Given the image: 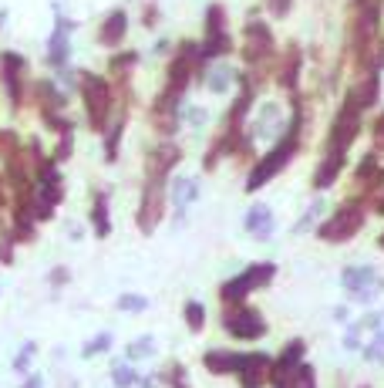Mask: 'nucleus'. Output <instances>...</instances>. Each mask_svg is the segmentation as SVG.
<instances>
[{"label": "nucleus", "instance_id": "nucleus-1", "mask_svg": "<svg viewBox=\"0 0 384 388\" xmlns=\"http://www.w3.org/2000/svg\"><path fill=\"white\" fill-rule=\"evenodd\" d=\"M297 139H300V108L294 112V122H290L287 135H283L280 142L273 145V152H270L267 159H263V162H260V166H256L253 172H250V179H246V189H250V193H256L260 186H267V182L273 179V176H277V172H280V169L287 166L290 159H294V152H297Z\"/></svg>", "mask_w": 384, "mask_h": 388}, {"label": "nucleus", "instance_id": "nucleus-2", "mask_svg": "<svg viewBox=\"0 0 384 388\" xmlns=\"http://www.w3.org/2000/svg\"><path fill=\"white\" fill-rule=\"evenodd\" d=\"M81 98H85V112H88V122L91 129H105L108 122V112H112V88L108 81L98 75H81Z\"/></svg>", "mask_w": 384, "mask_h": 388}, {"label": "nucleus", "instance_id": "nucleus-3", "mask_svg": "<svg viewBox=\"0 0 384 388\" xmlns=\"http://www.w3.org/2000/svg\"><path fill=\"white\" fill-rule=\"evenodd\" d=\"M361 112H364L361 102L354 95H347L344 105H341V112H337V118H334L327 152H347V149H351V142L358 139V132H361Z\"/></svg>", "mask_w": 384, "mask_h": 388}, {"label": "nucleus", "instance_id": "nucleus-4", "mask_svg": "<svg viewBox=\"0 0 384 388\" xmlns=\"http://www.w3.org/2000/svg\"><path fill=\"white\" fill-rule=\"evenodd\" d=\"M233 48L230 41V31H226V11L219 7V4H209L206 7V34H203V48H199V58L206 61H213L219 54H226Z\"/></svg>", "mask_w": 384, "mask_h": 388}, {"label": "nucleus", "instance_id": "nucleus-5", "mask_svg": "<svg viewBox=\"0 0 384 388\" xmlns=\"http://www.w3.org/2000/svg\"><path fill=\"white\" fill-rule=\"evenodd\" d=\"M361 226H364V209H361L358 203H344V206H337V213H334L331 220L320 226V236H324L327 243H344V240H351Z\"/></svg>", "mask_w": 384, "mask_h": 388}, {"label": "nucleus", "instance_id": "nucleus-6", "mask_svg": "<svg viewBox=\"0 0 384 388\" xmlns=\"http://www.w3.org/2000/svg\"><path fill=\"white\" fill-rule=\"evenodd\" d=\"M273 273H277L273 263H256V267H250V271H243L240 277H233V280L223 284V300H226V304H240L250 290L267 287L270 280H273Z\"/></svg>", "mask_w": 384, "mask_h": 388}, {"label": "nucleus", "instance_id": "nucleus-7", "mask_svg": "<svg viewBox=\"0 0 384 388\" xmlns=\"http://www.w3.org/2000/svg\"><path fill=\"white\" fill-rule=\"evenodd\" d=\"M162 209H166V179L162 176H149L145 182V193H142V209H139V230L152 233L162 220Z\"/></svg>", "mask_w": 384, "mask_h": 388}, {"label": "nucleus", "instance_id": "nucleus-8", "mask_svg": "<svg viewBox=\"0 0 384 388\" xmlns=\"http://www.w3.org/2000/svg\"><path fill=\"white\" fill-rule=\"evenodd\" d=\"M270 54H273V34H270V27L253 14L246 21V61L250 65H263Z\"/></svg>", "mask_w": 384, "mask_h": 388}, {"label": "nucleus", "instance_id": "nucleus-9", "mask_svg": "<svg viewBox=\"0 0 384 388\" xmlns=\"http://www.w3.org/2000/svg\"><path fill=\"white\" fill-rule=\"evenodd\" d=\"M21 75H24V58L14 54V51L0 54V78H4V88H7L14 105H21V98H24V91H21Z\"/></svg>", "mask_w": 384, "mask_h": 388}, {"label": "nucleus", "instance_id": "nucleus-10", "mask_svg": "<svg viewBox=\"0 0 384 388\" xmlns=\"http://www.w3.org/2000/svg\"><path fill=\"white\" fill-rule=\"evenodd\" d=\"M236 375H240V385L243 388H260L270 378V358L260 355V351H256V355H243Z\"/></svg>", "mask_w": 384, "mask_h": 388}, {"label": "nucleus", "instance_id": "nucleus-11", "mask_svg": "<svg viewBox=\"0 0 384 388\" xmlns=\"http://www.w3.org/2000/svg\"><path fill=\"white\" fill-rule=\"evenodd\" d=\"M226 327H230V335H236V337H260L267 331L263 318H260L256 310H246V308L226 314Z\"/></svg>", "mask_w": 384, "mask_h": 388}, {"label": "nucleus", "instance_id": "nucleus-12", "mask_svg": "<svg viewBox=\"0 0 384 388\" xmlns=\"http://www.w3.org/2000/svg\"><path fill=\"white\" fill-rule=\"evenodd\" d=\"M125 31H128V14L112 11L102 21V27H98V44H105V48H118L122 38H125Z\"/></svg>", "mask_w": 384, "mask_h": 388}, {"label": "nucleus", "instance_id": "nucleus-13", "mask_svg": "<svg viewBox=\"0 0 384 388\" xmlns=\"http://www.w3.org/2000/svg\"><path fill=\"white\" fill-rule=\"evenodd\" d=\"M68 31H71V24H68L64 17H58V27H54L51 44H48V61H51L54 68H64V65H68V54H71V41H68Z\"/></svg>", "mask_w": 384, "mask_h": 388}, {"label": "nucleus", "instance_id": "nucleus-14", "mask_svg": "<svg viewBox=\"0 0 384 388\" xmlns=\"http://www.w3.org/2000/svg\"><path fill=\"white\" fill-rule=\"evenodd\" d=\"M344 159H347V152H327V159L320 162L317 176H314V186H317V189L334 186V179H337V176H341V169H344Z\"/></svg>", "mask_w": 384, "mask_h": 388}, {"label": "nucleus", "instance_id": "nucleus-15", "mask_svg": "<svg viewBox=\"0 0 384 388\" xmlns=\"http://www.w3.org/2000/svg\"><path fill=\"white\" fill-rule=\"evenodd\" d=\"M246 230L253 233L256 240H270L273 236V213L270 206H253L246 213Z\"/></svg>", "mask_w": 384, "mask_h": 388}, {"label": "nucleus", "instance_id": "nucleus-16", "mask_svg": "<svg viewBox=\"0 0 384 388\" xmlns=\"http://www.w3.org/2000/svg\"><path fill=\"white\" fill-rule=\"evenodd\" d=\"M179 162V149L176 145H159L152 155H149V176H162L166 179L169 169Z\"/></svg>", "mask_w": 384, "mask_h": 388}, {"label": "nucleus", "instance_id": "nucleus-17", "mask_svg": "<svg viewBox=\"0 0 384 388\" xmlns=\"http://www.w3.org/2000/svg\"><path fill=\"white\" fill-rule=\"evenodd\" d=\"M240 358L243 355H233V351H209L206 355V368L213 372V375H236V368H240Z\"/></svg>", "mask_w": 384, "mask_h": 388}, {"label": "nucleus", "instance_id": "nucleus-18", "mask_svg": "<svg viewBox=\"0 0 384 388\" xmlns=\"http://www.w3.org/2000/svg\"><path fill=\"white\" fill-rule=\"evenodd\" d=\"M341 280H344V287L354 294V290H364V287L378 284V273H374V267H347Z\"/></svg>", "mask_w": 384, "mask_h": 388}, {"label": "nucleus", "instance_id": "nucleus-19", "mask_svg": "<svg viewBox=\"0 0 384 388\" xmlns=\"http://www.w3.org/2000/svg\"><path fill=\"white\" fill-rule=\"evenodd\" d=\"M378 91H381V78H378V71H371V75L364 78V81H361L351 95L361 102V108H371V105L378 102Z\"/></svg>", "mask_w": 384, "mask_h": 388}, {"label": "nucleus", "instance_id": "nucleus-20", "mask_svg": "<svg viewBox=\"0 0 384 388\" xmlns=\"http://www.w3.org/2000/svg\"><path fill=\"white\" fill-rule=\"evenodd\" d=\"M277 388H317V382H314V368L300 362L283 382H277Z\"/></svg>", "mask_w": 384, "mask_h": 388}, {"label": "nucleus", "instance_id": "nucleus-21", "mask_svg": "<svg viewBox=\"0 0 384 388\" xmlns=\"http://www.w3.org/2000/svg\"><path fill=\"white\" fill-rule=\"evenodd\" d=\"M172 196H176V206L186 209L199 196V182L192 179V176H182V179H176V186H172Z\"/></svg>", "mask_w": 384, "mask_h": 388}, {"label": "nucleus", "instance_id": "nucleus-22", "mask_svg": "<svg viewBox=\"0 0 384 388\" xmlns=\"http://www.w3.org/2000/svg\"><path fill=\"white\" fill-rule=\"evenodd\" d=\"M91 220H95V230H98V236H108L112 223H108V196H105V193L95 196V209H91Z\"/></svg>", "mask_w": 384, "mask_h": 388}, {"label": "nucleus", "instance_id": "nucleus-23", "mask_svg": "<svg viewBox=\"0 0 384 388\" xmlns=\"http://www.w3.org/2000/svg\"><path fill=\"white\" fill-rule=\"evenodd\" d=\"M297 75H300V51H290V58H287V65L280 68V85L283 88H297Z\"/></svg>", "mask_w": 384, "mask_h": 388}, {"label": "nucleus", "instance_id": "nucleus-24", "mask_svg": "<svg viewBox=\"0 0 384 388\" xmlns=\"http://www.w3.org/2000/svg\"><path fill=\"white\" fill-rule=\"evenodd\" d=\"M233 78H236V75H233L230 68L223 65V68H216V71H213V75L206 78V85H209V88H213V91H230Z\"/></svg>", "mask_w": 384, "mask_h": 388}, {"label": "nucleus", "instance_id": "nucleus-25", "mask_svg": "<svg viewBox=\"0 0 384 388\" xmlns=\"http://www.w3.org/2000/svg\"><path fill=\"white\" fill-rule=\"evenodd\" d=\"M186 324H189V331H203L206 308L199 304V300H189V304H186Z\"/></svg>", "mask_w": 384, "mask_h": 388}, {"label": "nucleus", "instance_id": "nucleus-26", "mask_svg": "<svg viewBox=\"0 0 384 388\" xmlns=\"http://www.w3.org/2000/svg\"><path fill=\"white\" fill-rule=\"evenodd\" d=\"M112 382H115L118 388L135 385V368H132V365H122V362H118L115 368H112Z\"/></svg>", "mask_w": 384, "mask_h": 388}, {"label": "nucleus", "instance_id": "nucleus-27", "mask_svg": "<svg viewBox=\"0 0 384 388\" xmlns=\"http://www.w3.org/2000/svg\"><path fill=\"white\" fill-rule=\"evenodd\" d=\"M122 132H125V118H118L115 125L108 129V139H105V155H108V159H115V145H118V139H122Z\"/></svg>", "mask_w": 384, "mask_h": 388}, {"label": "nucleus", "instance_id": "nucleus-28", "mask_svg": "<svg viewBox=\"0 0 384 388\" xmlns=\"http://www.w3.org/2000/svg\"><path fill=\"white\" fill-rule=\"evenodd\" d=\"M364 358H368V362H384V331L374 335V341L364 348Z\"/></svg>", "mask_w": 384, "mask_h": 388}, {"label": "nucleus", "instance_id": "nucleus-29", "mask_svg": "<svg viewBox=\"0 0 384 388\" xmlns=\"http://www.w3.org/2000/svg\"><path fill=\"white\" fill-rule=\"evenodd\" d=\"M152 351H155L152 337H139L135 345H128V358H149Z\"/></svg>", "mask_w": 384, "mask_h": 388}, {"label": "nucleus", "instance_id": "nucleus-30", "mask_svg": "<svg viewBox=\"0 0 384 388\" xmlns=\"http://www.w3.org/2000/svg\"><path fill=\"white\" fill-rule=\"evenodd\" d=\"M118 308H122V310H132V314H135V310H145V308H149V300L139 298V294H122V298H118Z\"/></svg>", "mask_w": 384, "mask_h": 388}, {"label": "nucleus", "instance_id": "nucleus-31", "mask_svg": "<svg viewBox=\"0 0 384 388\" xmlns=\"http://www.w3.org/2000/svg\"><path fill=\"white\" fill-rule=\"evenodd\" d=\"M108 345H112V337H108V335L91 337V345H85V358H91V355H98V351H108Z\"/></svg>", "mask_w": 384, "mask_h": 388}, {"label": "nucleus", "instance_id": "nucleus-32", "mask_svg": "<svg viewBox=\"0 0 384 388\" xmlns=\"http://www.w3.org/2000/svg\"><path fill=\"white\" fill-rule=\"evenodd\" d=\"M263 4H267V11L273 14V17H287L290 7H294V0H263Z\"/></svg>", "mask_w": 384, "mask_h": 388}, {"label": "nucleus", "instance_id": "nucleus-33", "mask_svg": "<svg viewBox=\"0 0 384 388\" xmlns=\"http://www.w3.org/2000/svg\"><path fill=\"white\" fill-rule=\"evenodd\" d=\"M135 61H139L135 54H125V58L118 54V58H112V71H128V68L135 65Z\"/></svg>", "mask_w": 384, "mask_h": 388}, {"label": "nucleus", "instance_id": "nucleus-34", "mask_svg": "<svg viewBox=\"0 0 384 388\" xmlns=\"http://www.w3.org/2000/svg\"><path fill=\"white\" fill-rule=\"evenodd\" d=\"M31 355H34V345L27 341V345H24V351L17 355V362H14V368H17V372H24V368H27V362H31Z\"/></svg>", "mask_w": 384, "mask_h": 388}, {"label": "nucleus", "instance_id": "nucleus-35", "mask_svg": "<svg viewBox=\"0 0 384 388\" xmlns=\"http://www.w3.org/2000/svg\"><path fill=\"white\" fill-rule=\"evenodd\" d=\"M374 206L384 213V172H381V179H378V193H374Z\"/></svg>", "mask_w": 384, "mask_h": 388}, {"label": "nucleus", "instance_id": "nucleus-36", "mask_svg": "<svg viewBox=\"0 0 384 388\" xmlns=\"http://www.w3.org/2000/svg\"><path fill=\"white\" fill-rule=\"evenodd\" d=\"M24 388H44V385H41V375H34V378H27V382H24Z\"/></svg>", "mask_w": 384, "mask_h": 388}, {"label": "nucleus", "instance_id": "nucleus-37", "mask_svg": "<svg viewBox=\"0 0 384 388\" xmlns=\"http://www.w3.org/2000/svg\"><path fill=\"white\" fill-rule=\"evenodd\" d=\"M378 243H381V250H384V236H381V240H378Z\"/></svg>", "mask_w": 384, "mask_h": 388}, {"label": "nucleus", "instance_id": "nucleus-38", "mask_svg": "<svg viewBox=\"0 0 384 388\" xmlns=\"http://www.w3.org/2000/svg\"><path fill=\"white\" fill-rule=\"evenodd\" d=\"M0 206H4V193H0Z\"/></svg>", "mask_w": 384, "mask_h": 388}]
</instances>
